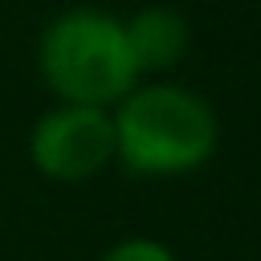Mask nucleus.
<instances>
[{"instance_id": "f257e3e1", "label": "nucleus", "mask_w": 261, "mask_h": 261, "mask_svg": "<svg viewBox=\"0 0 261 261\" xmlns=\"http://www.w3.org/2000/svg\"><path fill=\"white\" fill-rule=\"evenodd\" d=\"M114 106V155L135 175H184L216 151L220 126L196 90L147 82Z\"/></svg>"}, {"instance_id": "f03ea898", "label": "nucleus", "mask_w": 261, "mask_h": 261, "mask_svg": "<svg viewBox=\"0 0 261 261\" xmlns=\"http://www.w3.org/2000/svg\"><path fill=\"white\" fill-rule=\"evenodd\" d=\"M41 73L61 102L114 106L139 86L126 20L102 8H69L41 37Z\"/></svg>"}, {"instance_id": "7ed1b4c3", "label": "nucleus", "mask_w": 261, "mask_h": 261, "mask_svg": "<svg viewBox=\"0 0 261 261\" xmlns=\"http://www.w3.org/2000/svg\"><path fill=\"white\" fill-rule=\"evenodd\" d=\"M29 151L41 175L57 184H82L114 159V118L106 106L61 102L37 118Z\"/></svg>"}, {"instance_id": "20e7f679", "label": "nucleus", "mask_w": 261, "mask_h": 261, "mask_svg": "<svg viewBox=\"0 0 261 261\" xmlns=\"http://www.w3.org/2000/svg\"><path fill=\"white\" fill-rule=\"evenodd\" d=\"M126 37H130V49H135V61H139V73H159V69H171L184 61L188 45H192V29L188 20L175 12V8H143L126 20Z\"/></svg>"}, {"instance_id": "39448f33", "label": "nucleus", "mask_w": 261, "mask_h": 261, "mask_svg": "<svg viewBox=\"0 0 261 261\" xmlns=\"http://www.w3.org/2000/svg\"><path fill=\"white\" fill-rule=\"evenodd\" d=\"M102 261H175V253H171L163 241H151V237H126V241H118Z\"/></svg>"}]
</instances>
